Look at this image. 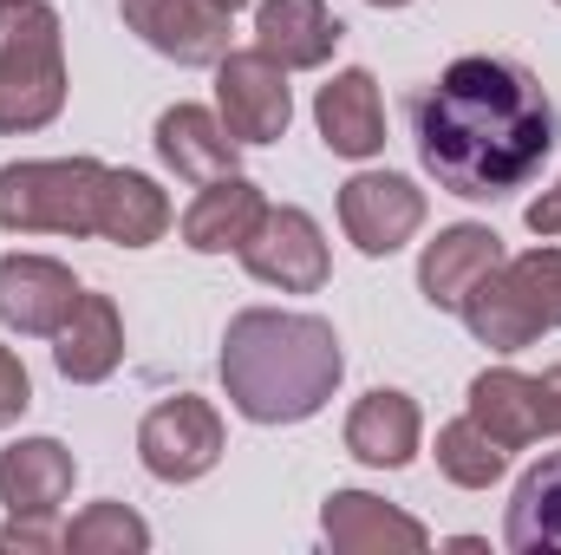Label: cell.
<instances>
[{
    "label": "cell",
    "instance_id": "22",
    "mask_svg": "<svg viewBox=\"0 0 561 555\" xmlns=\"http://www.w3.org/2000/svg\"><path fill=\"white\" fill-rule=\"evenodd\" d=\"M503 543L516 555H561V451L536 457L510 497Z\"/></svg>",
    "mask_w": 561,
    "mask_h": 555
},
{
    "label": "cell",
    "instance_id": "24",
    "mask_svg": "<svg viewBox=\"0 0 561 555\" xmlns=\"http://www.w3.org/2000/svg\"><path fill=\"white\" fill-rule=\"evenodd\" d=\"M437 471H444L457 490H490V484L510 471V451L463 412V418H450V424L437 431Z\"/></svg>",
    "mask_w": 561,
    "mask_h": 555
},
{
    "label": "cell",
    "instance_id": "13",
    "mask_svg": "<svg viewBox=\"0 0 561 555\" xmlns=\"http://www.w3.org/2000/svg\"><path fill=\"white\" fill-rule=\"evenodd\" d=\"M313 125H320V144L333 157H379L386 150V105H379V79L366 66H346L320 86L313 99Z\"/></svg>",
    "mask_w": 561,
    "mask_h": 555
},
{
    "label": "cell",
    "instance_id": "17",
    "mask_svg": "<svg viewBox=\"0 0 561 555\" xmlns=\"http://www.w3.org/2000/svg\"><path fill=\"white\" fill-rule=\"evenodd\" d=\"M340 39H346V26L327 13V0H262L255 7V46L287 72L327 66Z\"/></svg>",
    "mask_w": 561,
    "mask_h": 555
},
{
    "label": "cell",
    "instance_id": "5",
    "mask_svg": "<svg viewBox=\"0 0 561 555\" xmlns=\"http://www.w3.org/2000/svg\"><path fill=\"white\" fill-rule=\"evenodd\" d=\"M463 327L490 353H523L542 333H561V249L503 256L490 275L463 294Z\"/></svg>",
    "mask_w": 561,
    "mask_h": 555
},
{
    "label": "cell",
    "instance_id": "15",
    "mask_svg": "<svg viewBox=\"0 0 561 555\" xmlns=\"http://www.w3.org/2000/svg\"><path fill=\"white\" fill-rule=\"evenodd\" d=\"M72 451L59 438H20L0 451V503L7 517H59V503L72 497Z\"/></svg>",
    "mask_w": 561,
    "mask_h": 555
},
{
    "label": "cell",
    "instance_id": "25",
    "mask_svg": "<svg viewBox=\"0 0 561 555\" xmlns=\"http://www.w3.org/2000/svg\"><path fill=\"white\" fill-rule=\"evenodd\" d=\"M66 550L79 555H144L150 550V523H144L138 510H125V503H92L85 517H72V530H66Z\"/></svg>",
    "mask_w": 561,
    "mask_h": 555
},
{
    "label": "cell",
    "instance_id": "28",
    "mask_svg": "<svg viewBox=\"0 0 561 555\" xmlns=\"http://www.w3.org/2000/svg\"><path fill=\"white\" fill-rule=\"evenodd\" d=\"M529 229H536V236H561V177H556V190H542V196L529 203Z\"/></svg>",
    "mask_w": 561,
    "mask_h": 555
},
{
    "label": "cell",
    "instance_id": "6",
    "mask_svg": "<svg viewBox=\"0 0 561 555\" xmlns=\"http://www.w3.org/2000/svg\"><path fill=\"white\" fill-rule=\"evenodd\" d=\"M138 457L157 484H196V477H209L216 457H222V418H216V406L196 399V393H176V399L150 406L138 424Z\"/></svg>",
    "mask_w": 561,
    "mask_h": 555
},
{
    "label": "cell",
    "instance_id": "16",
    "mask_svg": "<svg viewBox=\"0 0 561 555\" xmlns=\"http://www.w3.org/2000/svg\"><path fill=\"white\" fill-rule=\"evenodd\" d=\"M419 438H424V412L412 393L379 386L346 412V451L373 471H405L419 457Z\"/></svg>",
    "mask_w": 561,
    "mask_h": 555
},
{
    "label": "cell",
    "instance_id": "29",
    "mask_svg": "<svg viewBox=\"0 0 561 555\" xmlns=\"http://www.w3.org/2000/svg\"><path fill=\"white\" fill-rule=\"evenodd\" d=\"M366 7H412V0H366Z\"/></svg>",
    "mask_w": 561,
    "mask_h": 555
},
{
    "label": "cell",
    "instance_id": "4",
    "mask_svg": "<svg viewBox=\"0 0 561 555\" xmlns=\"http://www.w3.org/2000/svg\"><path fill=\"white\" fill-rule=\"evenodd\" d=\"M112 163L99 157H26L0 170V229L7 236H99Z\"/></svg>",
    "mask_w": 561,
    "mask_h": 555
},
{
    "label": "cell",
    "instance_id": "18",
    "mask_svg": "<svg viewBox=\"0 0 561 555\" xmlns=\"http://www.w3.org/2000/svg\"><path fill=\"white\" fill-rule=\"evenodd\" d=\"M262 209H268L262 183H249L242 170H229V177L203 183V196L183 209V249H196V256H229V249H242V242L255 236Z\"/></svg>",
    "mask_w": 561,
    "mask_h": 555
},
{
    "label": "cell",
    "instance_id": "11",
    "mask_svg": "<svg viewBox=\"0 0 561 555\" xmlns=\"http://www.w3.org/2000/svg\"><path fill=\"white\" fill-rule=\"evenodd\" d=\"M125 26L150 53L176 66H216L229 53V7L222 0H118Z\"/></svg>",
    "mask_w": 561,
    "mask_h": 555
},
{
    "label": "cell",
    "instance_id": "9",
    "mask_svg": "<svg viewBox=\"0 0 561 555\" xmlns=\"http://www.w3.org/2000/svg\"><path fill=\"white\" fill-rule=\"evenodd\" d=\"M340 223L359 256H399L424 229V190L399 170H359L340 183Z\"/></svg>",
    "mask_w": 561,
    "mask_h": 555
},
{
    "label": "cell",
    "instance_id": "27",
    "mask_svg": "<svg viewBox=\"0 0 561 555\" xmlns=\"http://www.w3.org/2000/svg\"><path fill=\"white\" fill-rule=\"evenodd\" d=\"M0 550H66V530L53 517H13L0 530Z\"/></svg>",
    "mask_w": 561,
    "mask_h": 555
},
{
    "label": "cell",
    "instance_id": "30",
    "mask_svg": "<svg viewBox=\"0 0 561 555\" xmlns=\"http://www.w3.org/2000/svg\"><path fill=\"white\" fill-rule=\"evenodd\" d=\"M222 7H229V13H236V7H249V0H222Z\"/></svg>",
    "mask_w": 561,
    "mask_h": 555
},
{
    "label": "cell",
    "instance_id": "7",
    "mask_svg": "<svg viewBox=\"0 0 561 555\" xmlns=\"http://www.w3.org/2000/svg\"><path fill=\"white\" fill-rule=\"evenodd\" d=\"M216 118L229 125L236 144H275L294 125V92H287V66H275L262 46L249 53H222L216 59Z\"/></svg>",
    "mask_w": 561,
    "mask_h": 555
},
{
    "label": "cell",
    "instance_id": "20",
    "mask_svg": "<svg viewBox=\"0 0 561 555\" xmlns=\"http://www.w3.org/2000/svg\"><path fill=\"white\" fill-rule=\"evenodd\" d=\"M53 340H59V347H53V366H59V380H72V386H99V380H112L118 360H125V320H118V307H112L105 294H79L72 320H66Z\"/></svg>",
    "mask_w": 561,
    "mask_h": 555
},
{
    "label": "cell",
    "instance_id": "31",
    "mask_svg": "<svg viewBox=\"0 0 561 555\" xmlns=\"http://www.w3.org/2000/svg\"><path fill=\"white\" fill-rule=\"evenodd\" d=\"M556 7H561V0H556Z\"/></svg>",
    "mask_w": 561,
    "mask_h": 555
},
{
    "label": "cell",
    "instance_id": "19",
    "mask_svg": "<svg viewBox=\"0 0 561 555\" xmlns=\"http://www.w3.org/2000/svg\"><path fill=\"white\" fill-rule=\"evenodd\" d=\"M320 530H327V543L340 555L424 550V543H431V530H424L419 517H405V510H392V503H379V497H366V490H333L327 510H320Z\"/></svg>",
    "mask_w": 561,
    "mask_h": 555
},
{
    "label": "cell",
    "instance_id": "23",
    "mask_svg": "<svg viewBox=\"0 0 561 555\" xmlns=\"http://www.w3.org/2000/svg\"><path fill=\"white\" fill-rule=\"evenodd\" d=\"M163 229H170V196L144 170H112L99 236L118 242V249H150V242H163Z\"/></svg>",
    "mask_w": 561,
    "mask_h": 555
},
{
    "label": "cell",
    "instance_id": "12",
    "mask_svg": "<svg viewBox=\"0 0 561 555\" xmlns=\"http://www.w3.org/2000/svg\"><path fill=\"white\" fill-rule=\"evenodd\" d=\"M79 294V275L53 256H0V320L13 333H59Z\"/></svg>",
    "mask_w": 561,
    "mask_h": 555
},
{
    "label": "cell",
    "instance_id": "2",
    "mask_svg": "<svg viewBox=\"0 0 561 555\" xmlns=\"http://www.w3.org/2000/svg\"><path fill=\"white\" fill-rule=\"evenodd\" d=\"M222 393L249 424H300L313 418L346 373L340 333L320 314L242 307L222 333Z\"/></svg>",
    "mask_w": 561,
    "mask_h": 555
},
{
    "label": "cell",
    "instance_id": "1",
    "mask_svg": "<svg viewBox=\"0 0 561 555\" xmlns=\"http://www.w3.org/2000/svg\"><path fill=\"white\" fill-rule=\"evenodd\" d=\"M419 163L463 203L529 190L556 150V105L529 66L463 53L412 99Z\"/></svg>",
    "mask_w": 561,
    "mask_h": 555
},
{
    "label": "cell",
    "instance_id": "26",
    "mask_svg": "<svg viewBox=\"0 0 561 555\" xmlns=\"http://www.w3.org/2000/svg\"><path fill=\"white\" fill-rule=\"evenodd\" d=\"M26 406H33V380H26L20 353H13V347H0V424H13Z\"/></svg>",
    "mask_w": 561,
    "mask_h": 555
},
{
    "label": "cell",
    "instance_id": "3",
    "mask_svg": "<svg viewBox=\"0 0 561 555\" xmlns=\"http://www.w3.org/2000/svg\"><path fill=\"white\" fill-rule=\"evenodd\" d=\"M66 112V33L46 0H0V132L26 138Z\"/></svg>",
    "mask_w": 561,
    "mask_h": 555
},
{
    "label": "cell",
    "instance_id": "8",
    "mask_svg": "<svg viewBox=\"0 0 561 555\" xmlns=\"http://www.w3.org/2000/svg\"><path fill=\"white\" fill-rule=\"evenodd\" d=\"M470 418L503 444L523 451L536 438H561V366L556 373H516V366H490L470 380Z\"/></svg>",
    "mask_w": 561,
    "mask_h": 555
},
{
    "label": "cell",
    "instance_id": "14",
    "mask_svg": "<svg viewBox=\"0 0 561 555\" xmlns=\"http://www.w3.org/2000/svg\"><path fill=\"white\" fill-rule=\"evenodd\" d=\"M496 262H503V236H496V229H483V223H450V229H437V242H424L419 294L431 301V307L457 314L463 294L490 275Z\"/></svg>",
    "mask_w": 561,
    "mask_h": 555
},
{
    "label": "cell",
    "instance_id": "21",
    "mask_svg": "<svg viewBox=\"0 0 561 555\" xmlns=\"http://www.w3.org/2000/svg\"><path fill=\"white\" fill-rule=\"evenodd\" d=\"M236 150L242 144L229 138V125L203 105H170L157 118V157L183 177V183H216L236 170Z\"/></svg>",
    "mask_w": 561,
    "mask_h": 555
},
{
    "label": "cell",
    "instance_id": "10",
    "mask_svg": "<svg viewBox=\"0 0 561 555\" xmlns=\"http://www.w3.org/2000/svg\"><path fill=\"white\" fill-rule=\"evenodd\" d=\"M236 256H242V269H249V275L268 281V287H280V294H320L327 275H333V256H327L320 223H313L307 209H294V203L262 209L255 236H249Z\"/></svg>",
    "mask_w": 561,
    "mask_h": 555
}]
</instances>
